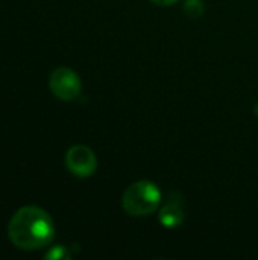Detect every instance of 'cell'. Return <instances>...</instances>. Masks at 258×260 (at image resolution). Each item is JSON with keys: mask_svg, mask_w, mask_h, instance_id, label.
<instances>
[{"mask_svg": "<svg viewBox=\"0 0 258 260\" xmlns=\"http://www.w3.org/2000/svg\"><path fill=\"white\" fill-rule=\"evenodd\" d=\"M254 111H255V116H258V104L255 105V108H254Z\"/></svg>", "mask_w": 258, "mask_h": 260, "instance_id": "9", "label": "cell"}, {"mask_svg": "<svg viewBox=\"0 0 258 260\" xmlns=\"http://www.w3.org/2000/svg\"><path fill=\"white\" fill-rule=\"evenodd\" d=\"M8 236L20 250H40L53 241L55 225L50 215L44 209L36 206H24L11 218Z\"/></svg>", "mask_w": 258, "mask_h": 260, "instance_id": "1", "label": "cell"}, {"mask_svg": "<svg viewBox=\"0 0 258 260\" xmlns=\"http://www.w3.org/2000/svg\"><path fill=\"white\" fill-rule=\"evenodd\" d=\"M184 198L178 193H172L169 197V201L163 206L160 210V222L167 229H175L181 225L186 219L184 209H182Z\"/></svg>", "mask_w": 258, "mask_h": 260, "instance_id": "5", "label": "cell"}, {"mask_svg": "<svg viewBox=\"0 0 258 260\" xmlns=\"http://www.w3.org/2000/svg\"><path fill=\"white\" fill-rule=\"evenodd\" d=\"M49 85L52 93L61 101H73L79 96L82 84L76 72L68 67H58L52 72Z\"/></svg>", "mask_w": 258, "mask_h": 260, "instance_id": "3", "label": "cell"}, {"mask_svg": "<svg viewBox=\"0 0 258 260\" xmlns=\"http://www.w3.org/2000/svg\"><path fill=\"white\" fill-rule=\"evenodd\" d=\"M65 166L73 175L87 178L97 169V158L88 146L75 145L65 154Z\"/></svg>", "mask_w": 258, "mask_h": 260, "instance_id": "4", "label": "cell"}, {"mask_svg": "<svg viewBox=\"0 0 258 260\" xmlns=\"http://www.w3.org/2000/svg\"><path fill=\"white\" fill-rule=\"evenodd\" d=\"M151 2L155 3V5H158V6H169V5H173L178 0H151Z\"/></svg>", "mask_w": 258, "mask_h": 260, "instance_id": "8", "label": "cell"}, {"mask_svg": "<svg viewBox=\"0 0 258 260\" xmlns=\"http://www.w3.org/2000/svg\"><path fill=\"white\" fill-rule=\"evenodd\" d=\"M160 203L161 192L158 186L148 180L131 184L122 197V207L131 216H148L160 207Z\"/></svg>", "mask_w": 258, "mask_h": 260, "instance_id": "2", "label": "cell"}, {"mask_svg": "<svg viewBox=\"0 0 258 260\" xmlns=\"http://www.w3.org/2000/svg\"><path fill=\"white\" fill-rule=\"evenodd\" d=\"M182 9L190 18H199L204 14L205 6H204L202 0H186Z\"/></svg>", "mask_w": 258, "mask_h": 260, "instance_id": "6", "label": "cell"}, {"mask_svg": "<svg viewBox=\"0 0 258 260\" xmlns=\"http://www.w3.org/2000/svg\"><path fill=\"white\" fill-rule=\"evenodd\" d=\"M65 257H67V250H65V247H61V245L53 247V248L46 254V259L50 260H61L65 259Z\"/></svg>", "mask_w": 258, "mask_h": 260, "instance_id": "7", "label": "cell"}]
</instances>
